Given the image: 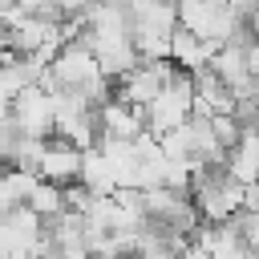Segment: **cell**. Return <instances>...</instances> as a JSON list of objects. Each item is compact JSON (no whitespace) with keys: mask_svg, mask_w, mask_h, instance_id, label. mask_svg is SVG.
<instances>
[{"mask_svg":"<svg viewBox=\"0 0 259 259\" xmlns=\"http://www.w3.org/2000/svg\"><path fill=\"white\" fill-rule=\"evenodd\" d=\"M190 109H194V73L178 65V73H174V77L162 85V93L146 105V130H150L154 138H162L166 130L182 125V121L190 117Z\"/></svg>","mask_w":259,"mask_h":259,"instance_id":"cell-1","label":"cell"},{"mask_svg":"<svg viewBox=\"0 0 259 259\" xmlns=\"http://www.w3.org/2000/svg\"><path fill=\"white\" fill-rule=\"evenodd\" d=\"M8 109H12V121H16L20 134H28V138H53V93L45 85H36V81L24 85L8 101Z\"/></svg>","mask_w":259,"mask_h":259,"instance_id":"cell-2","label":"cell"},{"mask_svg":"<svg viewBox=\"0 0 259 259\" xmlns=\"http://www.w3.org/2000/svg\"><path fill=\"white\" fill-rule=\"evenodd\" d=\"M81 146H73V142H65V138H49L45 142V150H40V162H36V174L40 178H49V182H57V186H69V182H77L81 178Z\"/></svg>","mask_w":259,"mask_h":259,"instance_id":"cell-3","label":"cell"},{"mask_svg":"<svg viewBox=\"0 0 259 259\" xmlns=\"http://www.w3.org/2000/svg\"><path fill=\"white\" fill-rule=\"evenodd\" d=\"M214 40H202L198 32H190V28H174V36H170V61L174 65H182V69H202V65H210V57H214Z\"/></svg>","mask_w":259,"mask_h":259,"instance_id":"cell-4","label":"cell"},{"mask_svg":"<svg viewBox=\"0 0 259 259\" xmlns=\"http://www.w3.org/2000/svg\"><path fill=\"white\" fill-rule=\"evenodd\" d=\"M24 202H28L40 219H49V214H57V210L65 206V186H57V182H49V178H40V174H36L32 190L24 194Z\"/></svg>","mask_w":259,"mask_h":259,"instance_id":"cell-5","label":"cell"},{"mask_svg":"<svg viewBox=\"0 0 259 259\" xmlns=\"http://www.w3.org/2000/svg\"><path fill=\"white\" fill-rule=\"evenodd\" d=\"M227 8H231V12L239 16V20H247V16H251V12L259 8V0H227Z\"/></svg>","mask_w":259,"mask_h":259,"instance_id":"cell-6","label":"cell"}]
</instances>
